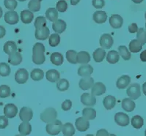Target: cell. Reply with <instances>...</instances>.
<instances>
[{"mask_svg": "<svg viewBox=\"0 0 146 136\" xmlns=\"http://www.w3.org/2000/svg\"><path fill=\"white\" fill-rule=\"evenodd\" d=\"M11 67L8 65V64L2 62L0 63V76L2 77H6L11 74Z\"/></svg>", "mask_w": 146, "mask_h": 136, "instance_id": "ab89813d", "label": "cell"}, {"mask_svg": "<svg viewBox=\"0 0 146 136\" xmlns=\"http://www.w3.org/2000/svg\"><path fill=\"white\" fill-rule=\"evenodd\" d=\"M76 129L80 132H85L90 127V122L88 119L84 117H79L76 120L75 122Z\"/></svg>", "mask_w": 146, "mask_h": 136, "instance_id": "5bb4252c", "label": "cell"}, {"mask_svg": "<svg viewBox=\"0 0 146 136\" xmlns=\"http://www.w3.org/2000/svg\"><path fill=\"white\" fill-rule=\"evenodd\" d=\"M137 38L142 43V45H145L146 43V30L143 28L139 29L137 32Z\"/></svg>", "mask_w": 146, "mask_h": 136, "instance_id": "ee69618b", "label": "cell"}, {"mask_svg": "<svg viewBox=\"0 0 146 136\" xmlns=\"http://www.w3.org/2000/svg\"><path fill=\"white\" fill-rule=\"evenodd\" d=\"M4 5L5 7L10 11H14L18 5V3L16 0H5Z\"/></svg>", "mask_w": 146, "mask_h": 136, "instance_id": "c3c4849f", "label": "cell"}, {"mask_svg": "<svg viewBox=\"0 0 146 136\" xmlns=\"http://www.w3.org/2000/svg\"><path fill=\"white\" fill-rule=\"evenodd\" d=\"M118 51H119V54L121 56L123 59L125 61H128L131 59V53L129 52V49L126 48L125 45H120L118 47Z\"/></svg>", "mask_w": 146, "mask_h": 136, "instance_id": "74e56055", "label": "cell"}, {"mask_svg": "<svg viewBox=\"0 0 146 136\" xmlns=\"http://www.w3.org/2000/svg\"><path fill=\"white\" fill-rule=\"evenodd\" d=\"M106 92V86L102 82H97L94 83L92 87L91 94L94 96H100Z\"/></svg>", "mask_w": 146, "mask_h": 136, "instance_id": "2e32d148", "label": "cell"}, {"mask_svg": "<svg viewBox=\"0 0 146 136\" xmlns=\"http://www.w3.org/2000/svg\"><path fill=\"white\" fill-rule=\"evenodd\" d=\"M142 47H143L142 43L137 39L132 40L129 43V50L132 53H138V52H139L142 50Z\"/></svg>", "mask_w": 146, "mask_h": 136, "instance_id": "e575fe53", "label": "cell"}, {"mask_svg": "<svg viewBox=\"0 0 146 136\" xmlns=\"http://www.w3.org/2000/svg\"><path fill=\"white\" fill-rule=\"evenodd\" d=\"M19 2H25V1H27V0H19Z\"/></svg>", "mask_w": 146, "mask_h": 136, "instance_id": "6125c7cd", "label": "cell"}, {"mask_svg": "<svg viewBox=\"0 0 146 136\" xmlns=\"http://www.w3.org/2000/svg\"><path fill=\"white\" fill-rule=\"evenodd\" d=\"M35 1H39V2H42L43 0H35Z\"/></svg>", "mask_w": 146, "mask_h": 136, "instance_id": "be15d7a7", "label": "cell"}, {"mask_svg": "<svg viewBox=\"0 0 146 136\" xmlns=\"http://www.w3.org/2000/svg\"><path fill=\"white\" fill-rule=\"evenodd\" d=\"M103 105L107 110H111L116 105V98L112 95L105 97L103 100Z\"/></svg>", "mask_w": 146, "mask_h": 136, "instance_id": "603a6c76", "label": "cell"}, {"mask_svg": "<svg viewBox=\"0 0 146 136\" xmlns=\"http://www.w3.org/2000/svg\"><path fill=\"white\" fill-rule=\"evenodd\" d=\"M57 112L53 108H47L40 114V119L45 123L52 122L57 119Z\"/></svg>", "mask_w": 146, "mask_h": 136, "instance_id": "7a4b0ae2", "label": "cell"}, {"mask_svg": "<svg viewBox=\"0 0 146 136\" xmlns=\"http://www.w3.org/2000/svg\"><path fill=\"white\" fill-rule=\"evenodd\" d=\"M40 2L35 1V0H31L28 4V8L32 12H38L40 10Z\"/></svg>", "mask_w": 146, "mask_h": 136, "instance_id": "7bdbcfd3", "label": "cell"}, {"mask_svg": "<svg viewBox=\"0 0 146 136\" xmlns=\"http://www.w3.org/2000/svg\"><path fill=\"white\" fill-rule=\"evenodd\" d=\"M81 102L83 105L86 106L93 107L96 103V99L94 95L89 93H84L81 96Z\"/></svg>", "mask_w": 146, "mask_h": 136, "instance_id": "30bf717a", "label": "cell"}, {"mask_svg": "<svg viewBox=\"0 0 146 136\" xmlns=\"http://www.w3.org/2000/svg\"><path fill=\"white\" fill-rule=\"evenodd\" d=\"M93 59L96 62H102L106 57V51L104 48H97L93 53Z\"/></svg>", "mask_w": 146, "mask_h": 136, "instance_id": "83f0119b", "label": "cell"}, {"mask_svg": "<svg viewBox=\"0 0 146 136\" xmlns=\"http://www.w3.org/2000/svg\"><path fill=\"white\" fill-rule=\"evenodd\" d=\"M126 94L132 100H137L141 96L140 86L138 83L131 84L126 90Z\"/></svg>", "mask_w": 146, "mask_h": 136, "instance_id": "277c9868", "label": "cell"}, {"mask_svg": "<svg viewBox=\"0 0 146 136\" xmlns=\"http://www.w3.org/2000/svg\"><path fill=\"white\" fill-rule=\"evenodd\" d=\"M52 29L56 33L61 34L66 30V23L62 19H57L54 21L52 24Z\"/></svg>", "mask_w": 146, "mask_h": 136, "instance_id": "ac0fdd59", "label": "cell"}, {"mask_svg": "<svg viewBox=\"0 0 146 136\" xmlns=\"http://www.w3.org/2000/svg\"><path fill=\"white\" fill-rule=\"evenodd\" d=\"M93 72V67L90 64H84L78 69V75L81 77H88Z\"/></svg>", "mask_w": 146, "mask_h": 136, "instance_id": "e0dca14e", "label": "cell"}, {"mask_svg": "<svg viewBox=\"0 0 146 136\" xmlns=\"http://www.w3.org/2000/svg\"><path fill=\"white\" fill-rule=\"evenodd\" d=\"M33 116V110L30 108H28V107L21 108L20 113H19V117L22 122H29L30 120H32Z\"/></svg>", "mask_w": 146, "mask_h": 136, "instance_id": "8fae6325", "label": "cell"}, {"mask_svg": "<svg viewBox=\"0 0 146 136\" xmlns=\"http://www.w3.org/2000/svg\"><path fill=\"white\" fill-rule=\"evenodd\" d=\"M34 18L33 12L27 10H24L21 12V20L24 24H30Z\"/></svg>", "mask_w": 146, "mask_h": 136, "instance_id": "d4e9b609", "label": "cell"}, {"mask_svg": "<svg viewBox=\"0 0 146 136\" xmlns=\"http://www.w3.org/2000/svg\"><path fill=\"white\" fill-rule=\"evenodd\" d=\"M50 60L52 62L53 64L56 66H60L62 65L63 63V57L60 53L58 52H54L52 53V55L50 57Z\"/></svg>", "mask_w": 146, "mask_h": 136, "instance_id": "4316f807", "label": "cell"}, {"mask_svg": "<svg viewBox=\"0 0 146 136\" xmlns=\"http://www.w3.org/2000/svg\"><path fill=\"white\" fill-rule=\"evenodd\" d=\"M107 19V15L105 11H98L93 14V20L97 24H103L106 22Z\"/></svg>", "mask_w": 146, "mask_h": 136, "instance_id": "cb8c5ba5", "label": "cell"}, {"mask_svg": "<svg viewBox=\"0 0 146 136\" xmlns=\"http://www.w3.org/2000/svg\"><path fill=\"white\" fill-rule=\"evenodd\" d=\"M138 31V26L137 25L136 23H133V24H130L129 26V32L130 33H135V32H137Z\"/></svg>", "mask_w": 146, "mask_h": 136, "instance_id": "f5cc1de1", "label": "cell"}, {"mask_svg": "<svg viewBox=\"0 0 146 136\" xmlns=\"http://www.w3.org/2000/svg\"><path fill=\"white\" fill-rule=\"evenodd\" d=\"M19 133L22 135H28L32 132V125L29 122H23L19 127Z\"/></svg>", "mask_w": 146, "mask_h": 136, "instance_id": "484cf974", "label": "cell"}, {"mask_svg": "<svg viewBox=\"0 0 146 136\" xmlns=\"http://www.w3.org/2000/svg\"><path fill=\"white\" fill-rule=\"evenodd\" d=\"M48 43H49L50 46L56 47L59 45L60 43V37L58 35V33H54L48 37Z\"/></svg>", "mask_w": 146, "mask_h": 136, "instance_id": "60d3db41", "label": "cell"}, {"mask_svg": "<svg viewBox=\"0 0 146 136\" xmlns=\"http://www.w3.org/2000/svg\"><path fill=\"white\" fill-rule=\"evenodd\" d=\"M79 2H80V0H70V5H76Z\"/></svg>", "mask_w": 146, "mask_h": 136, "instance_id": "6f0895ef", "label": "cell"}, {"mask_svg": "<svg viewBox=\"0 0 146 136\" xmlns=\"http://www.w3.org/2000/svg\"><path fill=\"white\" fill-rule=\"evenodd\" d=\"M143 94L146 96V82L143 84Z\"/></svg>", "mask_w": 146, "mask_h": 136, "instance_id": "680465c9", "label": "cell"}, {"mask_svg": "<svg viewBox=\"0 0 146 136\" xmlns=\"http://www.w3.org/2000/svg\"><path fill=\"white\" fill-rule=\"evenodd\" d=\"M120 59V54L116 51H110L107 55V61L110 64H116Z\"/></svg>", "mask_w": 146, "mask_h": 136, "instance_id": "4dcf8cb0", "label": "cell"}, {"mask_svg": "<svg viewBox=\"0 0 146 136\" xmlns=\"http://www.w3.org/2000/svg\"><path fill=\"white\" fill-rule=\"evenodd\" d=\"M82 116L88 120H93L96 117V111L93 108H85L82 110Z\"/></svg>", "mask_w": 146, "mask_h": 136, "instance_id": "f1b7e54d", "label": "cell"}, {"mask_svg": "<svg viewBox=\"0 0 146 136\" xmlns=\"http://www.w3.org/2000/svg\"><path fill=\"white\" fill-rule=\"evenodd\" d=\"M2 14H3V11H2V7H0V18H2Z\"/></svg>", "mask_w": 146, "mask_h": 136, "instance_id": "94428289", "label": "cell"}, {"mask_svg": "<svg viewBox=\"0 0 146 136\" xmlns=\"http://www.w3.org/2000/svg\"><path fill=\"white\" fill-rule=\"evenodd\" d=\"M62 132L64 135L72 136L75 134V128L71 123H65L62 127Z\"/></svg>", "mask_w": 146, "mask_h": 136, "instance_id": "836d02e7", "label": "cell"}, {"mask_svg": "<svg viewBox=\"0 0 146 136\" xmlns=\"http://www.w3.org/2000/svg\"><path fill=\"white\" fill-rule=\"evenodd\" d=\"M62 124L60 120L55 119L54 121L47 124L46 127V130L47 133L51 135H56L62 131Z\"/></svg>", "mask_w": 146, "mask_h": 136, "instance_id": "3957f363", "label": "cell"}, {"mask_svg": "<svg viewBox=\"0 0 146 136\" xmlns=\"http://www.w3.org/2000/svg\"><path fill=\"white\" fill-rule=\"evenodd\" d=\"M123 19L120 15H112L110 18V24L113 29H120L123 26Z\"/></svg>", "mask_w": 146, "mask_h": 136, "instance_id": "9a60e30c", "label": "cell"}, {"mask_svg": "<svg viewBox=\"0 0 146 136\" xmlns=\"http://www.w3.org/2000/svg\"><path fill=\"white\" fill-rule=\"evenodd\" d=\"M145 29H146V23H145Z\"/></svg>", "mask_w": 146, "mask_h": 136, "instance_id": "003e7915", "label": "cell"}, {"mask_svg": "<svg viewBox=\"0 0 146 136\" xmlns=\"http://www.w3.org/2000/svg\"><path fill=\"white\" fill-rule=\"evenodd\" d=\"M8 125V118L5 116H0V129H5Z\"/></svg>", "mask_w": 146, "mask_h": 136, "instance_id": "681fc988", "label": "cell"}, {"mask_svg": "<svg viewBox=\"0 0 146 136\" xmlns=\"http://www.w3.org/2000/svg\"><path fill=\"white\" fill-rule=\"evenodd\" d=\"M5 21L7 24L10 25H14L16 24L19 21V16L17 12L14 11H8L5 12V16H4Z\"/></svg>", "mask_w": 146, "mask_h": 136, "instance_id": "ba28073f", "label": "cell"}, {"mask_svg": "<svg viewBox=\"0 0 146 136\" xmlns=\"http://www.w3.org/2000/svg\"><path fill=\"white\" fill-rule=\"evenodd\" d=\"M11 95V88L7 85L0 86V97L5 98Z\"/></svg>", "mask_w": 146, "mask_h": 136, "instance_id": "bcb514c9", "label": "cell"}, {"mask_svg": "<svg viewBox=\"0 0 146 136\" xmlns=\"http://www.w3.org/2000/svg\"><path fill=\"white\" fill-rule=\"evenodd\" d=\"M46 18L50 21H55L58 19V11L54 7L48 8L46 12Z\"/></svg>", "mask_w": 146, "mask_h": 136, "instance_id": "d6a6232c", "label": "cell"}, {"mask_svg": "<svg viewBox=\"0 0 146 136\" xmlns=\"http://www.w3.org/2000/svg\"><path fill=\"white\" fill-rule=\"evenodd\" d=\"M71 106H72V102L70 101V100H65V101L62 103V109L65 111H68V110H70L71 108Z\"/></svg>", "mask_w": 146, "mask_h": 136, "instance_id": "816d5d0a", "label": "cell"}, {"mask_svg": "<svg viewBox=\"0 0 146 136\" xmlns=\"http://www.w3.org/2000/svg\"><path fill=\"white\" fill-rule=\"evenodd\" d=\"M45 46L43 43H35L33 48V62L36 64H42L46 61Z\"/></svg>", "mask_w": 146, "mask_h": 136, "instance_id": "6da1fadb", "label": "cell"}, {"mask_svg": "<svg viewBox=\"0 0 146 136\" xmlns=\"http://www.w3.org/2000/svg\"><path fill=\"white\" fill-rule=\"evenodd\" d=\"M140 59L142 62H146V50L143 51L140 54Z\"/></svg>", "mask_w": 146, "mask_h": 136, "instance_id": "9f6ffc18", "label": "cell"}, {"mask_svg": "<svg viewBox=\"0 0 146 136\" xmlns=\"http://www.w3.org/2000/svg\"><path fill=\"white\" fill-rule=\"evenodd\" d=\"M145 20H146V12H145Z\"/></svg>", "mask_w": 146, "mask_h": 136, "instance_id": "e7e4bbea", "label": "cell"}, {"mask_svg": "<svg viewBox=\"0 0 146 136\" xmlns=\"http://www.w3.org/2000/svg\"><path fill=\"white\" fill-rule=\"evenodd\" d=\"M57 88L59 91H65L68 89L69 88V82L66 79H60L57 83Z\"/></svg>", "mask_w": 146, "mask_h": 136, "instance_id": "b9f144b4", "label": "cell"}, {"mask_svg": "<svg viewBox=\"0 0 146 136\" xmlns=\"http://www.w3.org/2000/svg\"><path fill=\"white\" fill-rule=\"evenodd\" d=\"M29 78V73L26 69L21 68L18 70L15 74V80L19 84H24Z\"/></svg>", "mask_w": 146, "mask_h": 136, "instance_id": "8992f818", "label": "cell"}, {"mask_svg": "<svg viewBox=\"0 0 146 136\" xmlns=\"http://www.w3.org/2000/svg\"><path fill=\"white\" fill-rule=\"evenodd\" d=\"M3 50L5 51V53L10 55L11 53L17 51V45H16L15 42L7 41L6 42L5 45H4Z\"/></svg>", "mask_w": 146, "mask_h": 136, "instance_id": "1f68e13d", "label": "cell"}, {"mask_svg": "<svg viewBox=\"0 0 146 136\" xmlns=\"http://www.w3.org/2000/svg\"><path fill=\"white\" fill-rule=\"evenodd\" d=\"M30 76H31V78L33 81H41L44 78V72L42 70L36 68V69H34L32 70Z\"/></svg>", "mask_w": 146, "mask_h": 136, "instance_id": "d590c367", "label": "cell"}, {"mask_svg": "<svg viewBox=\"0 0 146 136\" xmlns=\"http://www.w3.org/2000/svg\"><path fill=\"white\" fill-rule=\"evenodd\" d=\"M22 62V56L19 52H14L9 55L8 62L14 66H17L20 64Z\"/></svg>", "mask_w": 146, "mask_h": 136, "instance_id": "d6986e66", "label": "cell"}, {"mask_svg": "<svg viewBox=\"0 0 146 136\" xmlns=\"http://www.w3.org/2000/svg\"><path fill=\"white\" fill-rule=\"evenodd\" d=\"M131 82V78L129 76L124 75L120 77L116 82V86L119 89H124L127 87Z\"/></svg>", "mask_w": 146, "mask_h": 136, "instance_id": "ffe728a7", "label": "cell"}, {"mask_svg": "<svg viewBox=\"0 0 146 136\" xmlns=\"http://www.w3.org/2000/svg\"><path fill=\"white\" fill-rule=\"evenodd\" d=\"M46 78L48 81L52 83H55L60 80V72L56 70H49L46 73Z\"/></svg>", "mask_w": 146, "mask_h": 136, "instance_id": "7402d4cb", "label": "cell"}, {"mask_svg": "<svg viewBox=\"0 0 146 136\" xmlns=\"http://www.w3.org/2000/svg\"><path fill=\"white\" fill-rule=\"evenodd\" d=\"M77 63L79 64H88L90 61V56L87 51H80L77 53Z\"/></svg>", "mask_w": 146, "mask_h": 136, "instance_id": "f546056e", "label": "cell"}, {"mask_svg": "<svg viewBox=\"0 0 146 136\" xmlns=\"http://www.w3.org/2000/svg\"><path fill=\"white\" fill-rule=\"evenodd\" d=\"M114 40L110 34H104L100 37V45L104 49H110L113 45Z\"/></svg>", "mask_w": 146, "mask_h": 136, "instance_id": "5b68a950", "label": "cell"}, {"mask_svg": "<svg viewBox=\"0 0 146 136\" xmlns=\"http://www.w3.org/2000/svg\"><path fill=\"white\" fill-rule=\"evenodd\" d=\"M122 108L126 112H132L135 108V102L131 98H125L122 100Z\"/></svg>", "mask_w": 146, "mask_h": 136, "instance_id": "44dd1931", "label": "cell"}, {"mask_svg": "<svg viewBox=\"0 0 146 136\" xmlns=\"http://www.w3.org/2000/svg\"><path fill=\"white\" fill-rule=\"evenodd\" d=\"M18 113V108L13 103H8L4 108V114L8 119H13Z\"/></svg>", "mask_w": 146, "mask_h": 136, "instance_id": "9c48e42d", "label": "cell"}, {"mask_svg": "<svg viewBox=\"0 0 146 136\" xmlns=\"http://www.w3.org/2000/svg\"><path fill=\"white\" fill-rule=\"evenodd\" d=\"M92 4H93V6L95 8L101 9L104 7L105 1L104 0H93Z\"/></svg>", "mask_w": 146, "mask_h": 136, "instance_id": "f907efd6", "label": "cell"}, {"mask_svg": "<svg viewBox=\"0 0 146 136\" xmlns=\"http://www.w3.org/2000/svg\"><path fill=\"white\" fill-rule=\"evenodd\" d=\"M6 35V30L5 27L2 26H0V39L5 37Z\"/></svg>", "mask_w": 146, "mask_h": 136, "instance_id": "11a10c76", "label": "cell"}, {"mask_svg": "<svg viewBox=\"0 0 146 136\" xmlns=\"http://www.w3.org/2000/svg\"><path fill=\"white\" fill-rule=\"evenodd\" d=\"M145 135L146 136V129H145Z\"/></svg>", "mask_w": 146, "mask_h": 136, "instance_id": "03108f58", "label": "cell"}, {"mask_svg": "<svg viewBox=\"0 0 146 136\" xmlns=\"http://www.w3.org/2000/svg\"><path fill=\"white\" fill-rule=\"evenodd\" d=\"M96 135L98 136H102V135H109L110 134H109L108 132H107L106 129H99V130L97 132Z\"/></svg>", "mask_w": 146, "mask_h": 136, "instance_id": "db71d44e", "label": "cell"}, {"mask_svg": "<svg viewBox=\"0 0 146 136\" xmlns=\"http://www.w3.org/2000/svg\"><path fill=\"white\" fill-rule=\"evenodd\" d=\"M56 9L57 11L60 12H64L67 11L68 9V4L65 0H60L57 3L56 5Z\"/></svg>", "mask_w": 146, "mask_h": 136, "instance_id": "7dc6e473", "label": "cell"}, {"mask_svg": "<svg viewBox=\"0 0 146 136\" xmlns=\"http://www.w3.org/2000/svg\"><path fill=\"white\" fill-rule=\"evenodd\" d=\"M115 122L116 124L121 127H126L129 124V117L126 114L118 112L115 115Z\"/></svg>", "mask_w": 146, "mask_h": 136, "instance_id": "52a82bcc", "label": "cell"}, {"mask_svg": "<svg viewBox=\"0 0 146 136\" xmlns=\"http://www.w3.org/2000/svg\"><path fill=\"white\" fill-rule=\"evenodd\" d=\"M93 84H94V79L93 78L90 77H83L79 81V88L82 90H88L90 89H91L93 87Z\"/></svg>", "mask_w": 146, "mask_h": 136, "instance_id": "4fadbf2b", "label": "cell"}, {"mask_svg": "<svg viewBox=\"0 0 146 136\" xmlns=\"http://www.w3.org/2000/svg\"><path fill=\"white\" fill-rule=\"evenodd\" d=\"M46 19L43 16H38L36 18L34 23V26L35 29H39V28L43 27L46 26Z\"/></svg>", "mask_w": 146, "mask_h": 136, "instance_id": "f6af8a7d", "label": "cell"}, {"mask_svg": "<svg viewBox=\"0 0 146 136\" xmlns=\"http://www.w3.org/2000/svg\"><path fill=\"white\" fill-rule=\"evenodd\" d=\"M66 59L71 64H76L77 63V52L74 50H69L66 52Z\"/></svg>", "mask_w": 146, "mask_h": 136, "instance_id": "f35d334b", "label": "cell"}, {"mask_svg": "<svg viewBox=\"0 0 146 136\" xmlns=\"http://www.w3.org/2000/svg\"><path fill=\"white\" fill-rule=\"evenodd\" d=\"M131 125L135 129H140L144 125V119L140 116H134L131 119Z\"/></svg>", "mask_w": 146, "mask_h": 136, "instance_id": "8d00e7d4", "label": "cell"}, {"mask_svg": "<svg viewBox=\"0 0 146 136\" xmlns=\"http://www.w3.org/2000/svg\"><path fill=\"white\" fill-rule=\"evenodd\" d=\"M135 4H140L144 1V0H131Z\"/></svg>", "mask_w": 146, "mask_h": 136, "instance_id": "91938a15", "label": "cell"}, {"mask_svg": "<svg viewBox=\"0 0 146 136\" xmlns=\"http://www.w3.org/2000/svg\"><path fill=\"white\" fill-rule=\"evenodd\" d=\"M50 31L49 29L46 26H43V27L39 28L35 30V38L40 40H46L47 38L49 37Z\"/></svg>", "mask_w": 146, "mask_h": 136, "instance_id": "7c38bea8", "label": "cell"}]
</instances>
